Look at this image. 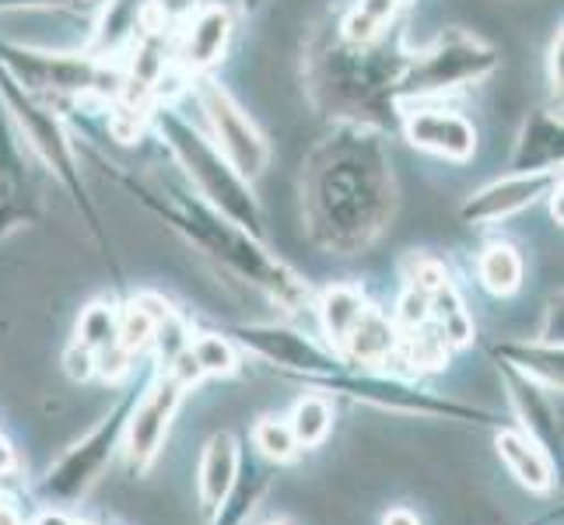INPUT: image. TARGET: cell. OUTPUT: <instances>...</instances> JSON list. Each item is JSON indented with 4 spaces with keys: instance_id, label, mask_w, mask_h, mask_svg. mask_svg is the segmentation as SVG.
Listing matches in <instances>:
<instances>
[{
    "instance_id": "obj_41",
    "label": "cell",
    "mask_w": 564,
    "mask_h": 525,
    "mask_svg": "<svg viewBox=\"0 0 564 525\" xmlns=\"http://www.w3.org/2000/svg\"><path fill=\"white\" fill-rule=\"evenodd\" d=\"M554 515H557V512H554ZM554 515H547V518H536V522H530V525H547V522H551Z\"/></svg>"
},
{
    "instance_id": "obj_11",
    "label": "cell",
    "mask_w": 564,
    "mask_h": 525,
    "mask_svg": "<svg viewBox=\"0 0 564 525\" xmlns=\"http://www.w3.org/2000/svg\"><path fill=\"white\" fill-rule=\"evenodd\" d=\"M0 67L32 95H43V91L82 95V91L102 88L106 81V67L99 61H91V56L29 50V46L4 43V39H0Z\"/></svg>"
},
{
    "instance_id": "obj_16",
    "label": "cell",
    "mask_w": 564,
    "mask_h": 525,
    "mask_svg": "<svg viewBox=\"0 0 564 525\" xmlns=\"http://www.w3.org/2000/svg\"><path fill=\"white\" fill-rule=\"evenodd\" d=\"M35 218H39V200L22 168V154L14 147L8 123L0 120V239L11 236L14 228L32 225Z\"/></svg>"
},
{
    "instance_id": "obj_15",
    "label": "cell",
    "mask_w": 564,
    "mask_h": 525,
    "mask_svg": "<svg viewBox=\"0 0 564 525\" xmlns=\"http://www.w3.org/2000/svg\"><path fill=\"white\" fill-rule=\"evenodd\" d=\"M498 375H501L505 389H509V403L519 417V431H527L547 452L561 449V411L554 400L561 393H554V389L540 385L527 375H519L516 368L501 364V361H498Z\"/></svg>"
},
{
    "instance_id": "obj_29",
    "label": "cell",
    "mask_w": 564,
    "mask_h": 525,
    "mask_svg": "<svg viewBox=\"0 0 564 525\" xmlns=\"http://www.w3.org/2000/svg\"><path fill=\"white\" fill-rule=\"evenodd\" d=\"M403 0H358L351 14L344 18V43L351 46H372L379 32L393 22Z\"/></svg>"
},
{
    "instance_id": "obj_44",
    "label": "cell",
    "mask_w": 564,
    "mask_h": 525,
    "mask_svg": "<svg viewBox=\"0 0 564 525\" xmlns=\"http://www.w3.org/2000/svg\"><path fill=\"white\" fill-rule=\"evenodd\" d=\"M0 480H4V477H0ZM0 497H4V488H0Z\"/></svg>"
},
{
    "instance_id": "obj_43",
    "label": "cell",
    "mask_w": 564,
    "mask_h": 525,
    "mask_svg": "<svg viewBox=\"0 0 564 525\" xmlns=\"http://www.w3.org/2000/svg\"><path fill=\"white\" fill-rule=\"evenodd\" d=\"M70 525H88V522H77V518H70Z\"/></svg>"
},
{
    "instance_id": "obj_31",
    "label": "cell",
    "mask_w": 564,
    "mask_h": 525,
    "mask_svg": "<svg viewBox=\"0 0 564 525\" xmlns=\"http://www.w3.org/2000/svg\"><path fill=\"white\" fill-rule=\"evenodd\" d=\"M116 333H120V308L112 302H91L88 308H82V319H77V343H85L88 350H106L116 343Z\"/></svg>"
},
{
    "instance_id": "obj_17",
    "label": "cell",
    "mask_w": 564,
    "mask_h": 525,
    "mask_svg": "<svg viewBox=\"0 0 564 525\" xmlns=\"http://www.w3.org/2000/svg\"><path fill=\"white\" fill-rule=\"evenodd\" d=\"M242 466V449L231 431L210 435L204 452H200V473H197V494H200V515L210 518L221 508V501L228 497L231 483L239 477Z\"/></svg>"
},
{
    "instance_id": "obj_3",
    "label": "cell",
    "mask_w": 564,
    "mask_h": 525,
    "mask_svg": "<svg viewBox=\"0 0 564 525\" xmlns=\"http://www.w3.org/2000/svg\"><path fill=\"white\" fill-rule=\"evenodd\" d=\"M151 120H154V130L162 133V141L176 154V162L186 168L193 186L200 189V200H207L214 210H221L225 218L242 225L257 239H263V210H260L257 193H252L246 175L231 168V162L214 147V141L204 138L197 127L186 123L183 116L169 106L154 109Z\"/></svg>"
},
{
    "instance_id": "obj_4",
    "label": "cell",
    "mask_w": 564,
    "mask_h": 525,
    "mask_svg": "<svg viewBox=\"0 0 564 525\" xmlns=\"http://www.w3.org/2000/svg\"><path fill=\"white\" fill-rule=\"evenodd\" d=\"M0 99H4L8 112L14 116V123L22 127V133L29 138V144L35 147L39 158H43L53 168V175L64 183V189L74 197L77 210H82V218H85V225L91 231V239L99 242L102 256L116 270V260H112V249H109V239H106L102 218H99V210H95L88 189H85L82 165H77V154H74V141L67 138L61 116H56L43 99H39V95H32V91H25L22 85H18L4 67H0Z\"/></svg>"
},
{
    "instance_id": "obj_27",
    "label": "cell",
    "mask_w": 564,
    "mask_h": 525,
    "mask_svg": "<svg viewBox=\"0 0 564 525\" xmlns=\"http://www.w3.org/2000/svg\"><path fill=\"white\" fill-rule=\"evenodd\" d=\"M477 277H480L484 291H491L495 298H509L522 284V256L509 242H495L480 252Z\"/></svg>"
},
{
    "instance_id": "obj_34",
    "label": "cell",
    "mask_w": 564,
    "mask_h": 525,
    "mask_svg": "<svg viewBox=\"0 0 564 525\" xmlns=\"http://www.w3.org/2000/svg\"><path fill=\"white\" fill-rule=\"evenodd\" d=\"M64 372H67L70 382H88V379H95V350H88L85 343L74 340L64 350Z\"/></svg>"
},
{
    "instance_id": "obj_21",
    "label": "cell",
    "mask_w": 564,
    "mask_h": 525,
    "mask_svg": "<svg viewBox=\"0 0 564 525\" xmlns=\"http://www.w3.org/2000/svg\"><path fill=\"white\" fill-rule=\"evenodd\" d=\"M557 165H561V116L536 109L519 130L509 172H554Z\"/></svg>"
},
{
    "instance_id": "obj_40",
    "label": "cell",
    "mask_w": 564,
    "mask_h": 525,
    "mask_svg": "<svg viewBox=\"0 0 564 525\" xmlns=\"http://www.w3.org/2000/svg\"><path fill=\"white\" fill-rule=\"evenodd\" d=\"M32 525H70V518L61 512V508H50V512H43V515H39Z\"/></svg>"
},
{
    "instance_id": "obj_33",
    "label": "cell",
    "mask_w": 564,
    "mask_h": 525,
    "mask_svg": "<svg viewBox=\"0 0 564 525\" xmlns=\"http://www.w3.org/2000/svg\"><path fill=\"white\" fill-rule=\"evenodd\" d=\"M427 319H432V313H427V295H421L414 287H403V295L397 302V319H393L400 333H411V329L424 326Z\"/></svg>"
},
{
    "instance_id": "obj_39",
    "label": "cell",
    "mask_w": 564,
    "mask_h": 525,
    "mask_svg": "<svg viewBox=\"0 0 564 525\" xmlns=\"http://www.w3.org/2000/svg\"><path fill=\"white\" fill-rule=\"evenodd\" d=\"M0 525H25L22 512L14 508L11 497H0Z\"/></svg>"
},
{
    "instance_id": "obj_10",
    "label": "cell",
    "mask_w": 564,
    "mask_h": 525,
    "mask_svg": "<svg viewBox=\"0 0 564 525\" xmlns=\"http://www.w3.org/2000/svg\"><path fill=\"white\" fill-rule=\"evenodd\" d=\"M403 64H382L368 46L344 43L319 64L316 85L329 95L337 109H372L382 99H393V85Z\"/></svg>"
},
{
    "instance_id": "obj_28",
    "label": "cell",
    "mask_w": 564,
    "mask_h": 525,
    "mask_svg": "<svg viewBox=\"0 0 564 525\" xmlns=\"http://www.w3.org/2000/svg\"><path fill=\"white\" fill-rule=\"evenodd\" d=\"M189 354L204 372V379H231V375H239V368H242L239 343L221 333L189 337Z\"/></svg>"
},
{
    "instance_id": "obj_22",
    "label": "cell",
    "mask_w": 564,
    "mask_h": 525,
    "mask_svg": "<svg viewBox=\"0 0 564 525\" xmlns=\"http://www.w3.org/2000/svg\"><path fill=\"white\" fill-rule=\"evenodd\" d=\"M270 480H274V466L270 462H242L228 497L221 501V508L207 518V525H246L257 515L263 494L270 491Z\"/></svg>"
},
{
    "instance_id": "obj_30",
    "label": "cell",
    "mask_w": 564,
    "mask_h": 525,
    "mask_svg": "<svg viewBox=\"0 0 564 525\" xmlns=\"http://www.w3.org/2000/svg\"><path fill=\"white\" fill-rule=\"evenodd\" d=\"M252 445H257V456L270 466H288L302 456L288 420H281V417H260L252 424Z\"/></svg>"
},
{
    "instance_id": "obj_5",
    "label": "cell",
    "mask_w": 564,
    "mask_h": 525,
    "mask_svg": "<svg viewBox=\"0 0 564 525\" xmlns=\"http://www.w3.org/2000/svg\"><path fill=\"white\" fill-rule=\"evenodd\" d=\"M501 67V56L491 43L466 29H445L432 46L403 61V70L393 85L400 99H432V95L453 91L491 77Z\"/></svg>"
},
{
    "instance_id": "obj_42",
    "label": "cell",
    "mask_w": 564,
    "mask_h": 525,
    "mask_svg": "<svg viewBox=\"0 0 564 525\" xmlns=\"http://www.w3.org/2000/svg\"><path fill=\"white\" fill-rule=\"evenodd\" d=\"M267 525H288L284 518H274V522H267Z\"/></svg>"
},
{
    "instance_id": "obj_26",
    "label": "cell",
    "mask_w": 564,
    "mask_h": 525,
    "mask_svg": "<svg viewBox=\"0 0 564 525\" xmlns=\"http://www.w3.org/2000/svg\"><path fill=\"white\" fill-rule=\"evenodd\" d=\"M288 427H291V435H295L302 452L319 449V445L329 438V431H334V403H329L323 393L302 396L295 406H291Z\"/></svg>"
},
{
    "instance_id": "obj_25",
    "label": "cell",
    "mask_w": 564,
    "mask_h": 525,
    "mask_svg": "<svg viewBox=\"0 0 564 525\" xmlns=\"http://www.w3.org/2000/svg\"><path fill=\"white\" fill-rule=\"evenodd\" d=\"M427 313H432V326L442 333V340L449 343V350H459L474 340V319L466 313L453 277H445L432 295H427Z\"/></svg>"
},
{
    "instance_id": "obj_6",
    "label": "cell",
    "mask_w": 564,
    "mask_h": 525,
    "mask_svg": "<svg viewBox=\"0 0 564 525\" xmlns=\"http://www.w3.org/2000/svg\"><path fill=\"white\" fill-rule=\"evenodd\" d=\"M133 400H138V393H123L112 403V411L95 424L82 441H74L70 449L50 466L43 483H39V494L50 504L85 501L95 483L106 477L116 452L123 449V427H127V414Z\"/></svg>"
},
{
    "instance_id": "obj_7",
    "label": "cell",
    "mask_w": 564,
    "mask_h": 525,
    "mask_svg": "<svg viewBox=\"0 0 564 525\" xmlns=\"http://www.w3.org/2000/svg\"><path fill=\"white\" fill-rule=\"evenodd\" d=\"M334 393H344L358 403H372L379 411H397V414H417V417H445V420H463V424H491L498 427V417L480 406H466L449 396H438L432 389H421L403 375H382L379 368H365V372H351L344 368L340 375L323 382Z\"/></svg>"
},
{
    "instance_id": "obj_20",
    "label": "cell",
    "mask_w": 564,
    "mask_h": 525,
    "mask_svg": "<svg viewBox=\"0 0 564 525\" xmlns=\"http://www.w3.org/2000/svg\"><path fill=\"white\" fill-rule=\"evenodd\" d=\"M397 343H400V329L397 322L382 316L379 308L368 305L361 319L355 322V329L347 333V340L340 343V358L351 364V368H386L389 358L397 354Z\"/></svg>"
},
{
    "instance_id": "obj_12",
    "label": "cell",
    "mask_w": 564,
    "mask_h": 525,
    "mask_svg": "<svg viewBox=\"0 0 564 525\" xmlns=\"http://www.w3.org/2000/svg\"><path fill=\"white\" fill-rule=\"evenodd\" d=\"M183 400H186V389L176 379H169L165 372L133 400L127 414V427H123V449L138 473H148L154 459L162 456V445L169 438V427L176 420Z\"/></svg>"
},
{
    "instance_id": "obj_35",
    "label": "cell",
    "mask_w": 564,
    "mask_h": 525,
    "mask_svg": "<svg viewBox=\"0 0 564 525\" xmlns=\"http://www.w3.org/2000/svg\"><path fill=\"white\" fill-rule=\"evenodd\" d=\"M74 4H82V0H0V11H61Z\"/></svg>"
},
{
    "instance_id": "obj_19",
    "label": "cell",
    "mask_w": 564,
    "mask_h": 525,
    "mask_svg": "<svg viewBox=\"0 0 564 525\" xmlns=\"http://www.w3.org/2000/svg\"><path fill=\"white\" fill-rule=\"evenodd\" d=\"M228 39H231V11L207 4L197 14H189L186 18V35H183V50H180L183 67L193 70V74L210 70L225 56Z\"/></svg>"
},
{
    "instance_id": "obj_14",
    "label": "cell",
    "mask_w": 564,
    "mask_h": 525,
    "mask_svg": "<svg viewBox=\"0 0 564 525\" xmlns=\"http://www.w3.org/2000/svg\"><path fill=\"white\" fill-rule=\"evenodd\" d=\"M403 133L414 147L445 162H466L477 151V130L453 109H411L403 116Z\"/></svg>"
},
{
    "instance_id": "obj_32",
    "label": "cell",
    "mask_w": 564,
    "mask_h": 525,
    "mask_svg": "<svg viewBox=\"0 0 564 525\" xmlns=\"http://www.w3.org/2000/svg\"><path fill=\"white\" fill-rule=\"evenodd\" d=\"M151 340H154V319L138 298H130L127 308H120V333H116V343H120L130 358H141L151 347Z\"/></svg>"
},
{
    "instance_id": "obj_9",
    "label": "cell",
    "mask_w": 564,
    "mask_h": 525,
    "mask_svg": "<svg viewBox=\"0 0 564 525\" xmlns=\"http://www.w3.org/2000/svg\"><path fill=\"white\" fill-rule=\"evenodd\" d=\"M193 85H197V102H200V112L207 116L214 147L231 162V168L252 183L270 162V147L263 141L260 127L249 120V112L231 99L218 81H210V77L200 74Z\"/></svg>"
},
{
    "instance_id": "obj_23",
    "label": "cell",
    "mask_w": 564,
    "mask_h": 525,
    "mask_svg": "<svg viewBox=\"0 0 564 525\" xmlns=\"http://www.w3.org/2000/svg\"><path fill=\"white\" fill-rule=\"evenodd\" d=\"M491 354L516 368L519 375H527L540 385L561 393V343L551 340H512V343H498L491 347Z\"/></svg>"
},
{
    "instance_id": "obj_38",
    "label": "cell",
    "mask_w": 564,
    "mask_h": 525,
    "mask_svg": "<svg viewBox=\"0 0 564 525\" xmlns=\"http://www.w3.org/2000/svg\"><path fill=\"white\" fill-rule=\"evenodd\" d=\"M382 525H421V518L411 508H389L382 515Z\"/></svg>"
},
{
    "instance_id": "obj_24",
    "label": "cell",
    "mask_w": 564,
    "mask_h": 525,
    "mask_svg": "<svg viewBox=\"0 0 564 525\" xmlns=\"http://www.w3.org/2000/svg\"><path fill=\"white\" fill-rule=\"evenodd\" d=\"M368 308L365 295L351 284H337V287H326L323 298L316 302V313H319V326L329 340V347L340 354V343L347 340V333L355 329V322L361 319V313Z\"/></svg>"
},
{
    "instance_id": "obj_8",
    "label": "cell",
    "mask_w": 564,
    "mask_h": 525,
    "mask_svg": "<svg viewBox=\"0 0 564 525\" xmlns=\"http://www.w3.org/2000/svg\"><path fill=\"white\" fill-rule=\"evenodd\" d=\"M231 340H236L249 354L263 358L270 368L288 375H302L308 382H329L334 375H340L347 364L337 350H329L323 343H316L313 337L299 333V329H288L278 322H257V326H236L231 329Z\"/></svg>"
},
{
    "instance_id": "obj_13",
    "label": "cell",
    "mask_w": 564,
    "mask_h": 525,
    "mask_svg": "<svg viewBox=\"0 0 564 525\" xmlns=\"http://www.w3.org/2000/svg\"><path fill=\"white\" fill-rule=\"evenodd\" d=\"M561 179V172H509L505 179L477 189L470 200L463 204V221L470 225H495L509 221L519 210L533 207L543 193Z\"/></svg>"
},
{
    "instance_id": "obj_37",
    "label": "cell",
    "mask_w": 564,
    "mask_h": 525,
    "mask_svg": "<svg viewBox=\"0 0 564 525\" xmlns=\"http://www.w3.org/2000/svg\"><path fill=\"white\" fill-rule=\"evenodd\" d=\"M551 61H547V74H551V88L561 95V32L554 35V43H551Z\"/></svg>"
},
{
    "instance_id": "obj_2",
    "label": "cell",
    "mask_w": 564,
    "mask_h": 525,
    "mask_svg": "<svg viewBox=\"0 0 564 525\" xmlns=\"http://www.w3.org/2000/svg\"><path fill=\"white\" fill-rule=\"evenodd\" d=\"M123 186L138 197L151 214L183 236L193 249H200L210 263H218L228 270L231 277L246 281L249 287L263 291L270 302H278L284 313H299L302 305H308V284L291 270L284 260H278L274 252L263 245L252 231L225 218L221 210H214L207 200L189 197L180 189H162L148 186L138 179H123Z\"/></svg>"
},
{
    "instance_id": "obj_36",
    "label": "cell",
    "mask_w": 564,
    "mask_h": 525,
    "mask_svg": "<svg viewBox=\"0 0 564 525\" xmlns=\"http://www.w3.org/2000/svg\"><path fill=\"white\" fill-rule=\"evenodd\" d=\"M18 470H22V459H18V452L11 449L4 431H0V477H18Z\"/></svg>"
},
{
    "instance_id": "obj_18",
    "label": "cell",
    "mask_w": 564,
    "mask_h": 525,
    "mask_svg": "<svg viewBox=\"0 0 564 525\" xmlns=\"http://www.w3.org/2000/svg\"><path fill=\"white\" fill-rule=\"evenodd\" d=\"M498 459L509 466V473L527 488L530 494H554V462L551 452L536 445L527 431L519 427H501L495 435Z\"/></svg>"
},
{
    "instance_id": "obj_1",
    "label": "cell",
    "mask_w": 564,
    "mask_h": 525,
    "mask_svg": "<svg viewBox=\"0 0 564 525\" xmlns=\"http://www.w3.org/2000/svg\"><path fill=\"white\" fill-rule=\"evenodd\" d=\"M305 228L323 252L372 249L397 214V175L376 127L347 120L308 151L302 168Z\"/></svg>"
}]
</instances>
